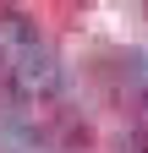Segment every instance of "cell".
Segmentation results:
<instances>
[{
    "label": "cell",
    "instance_id": "cell-1",
    "mask_svg": "<svg viewBox=\"0 0 148 153\" xmlns=\"http://www.w3.org/2000/svg\"><path fill=\"white\" fill-rule=\"evenodd\" d=\"M11 88H16V99H55L61 93V55L49 44H39L28 60L11 66Z\"/></svg>",
    "mask_w": 148,
    "mask_h": 153
},
{
    "label": "cell",
    "instance_id": "cell-2",
    "mask_svg": "<svg viewBox=\"0 0 148 153\" xmlns=\"http://www.w3.org/2000/svg\"><path fill=\"white\" fill-rule=\"evenodd\" d=\"M39 22H33L28 11H0V60H6V71L16 60H28L33 49H39Z\"/></svg>",
    "mask_w": 148,
    "mask_h": 153
},
{
    "label": "cell",
    "instance_id": "cell-3",
    "mask_svg": "<svg viewBox=\"0 0 148 153\" xmlns=\"http://www.w3.org/2000/svg\"><path fill=\"white\" fill-rule=\"evenodd\" d=\"M132 71H137V88H143V99H148V49L132 55Z\"/></svg>",
    "mask_w": 148,
    "mask_h": 153
},
{
    "label": "cell",
    "instance_id": "cell-4",
    "mask_svg": "<svg viewBox=\"0 0 148 153\" xmlns=\"http://www.w3.org/2000/svg\"><path fill=\"white\" fill-rule=\"evenodd\" d=\"M132 148H137V153H148V115L132 126Z\"/></svg>",
    "mask_w": 148,
    "mask_h": 153
}]
</instances>
